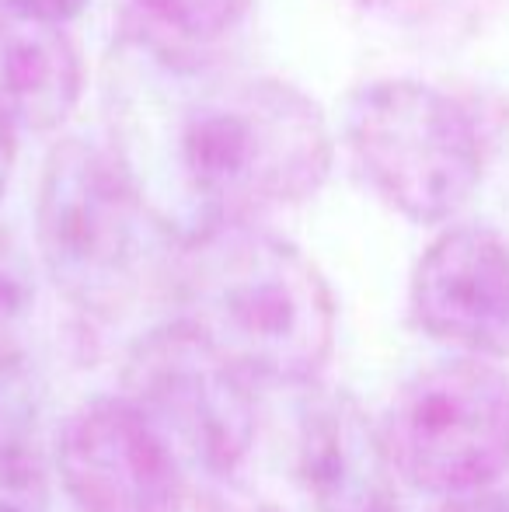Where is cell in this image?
Returning a JSON list of instances; mask_svg holds the SVG:
<instances>
[{"label":"cell","mask_w":509,"mask_h":512,"mask_svg":"<svg viewBox=\"0 0 509 512\" xmlns=\"http://www.w3.org/2000/svg\"><path fill=\"white\" fill-rule=\"evenodd\" d=\"M84 60L67 21L0 0V108L25 133H53L77 112Z\"/></svg>","instance_id":"obj_10"},{"label":"cell","mask_w":509,"mask_h":512,"mask_svg":"<svg viewBox=\"0 0 509 512\" xmlns=\"http://www.w3.org/2000/svg\"><path fill=\"white\" fill-rule=\"evenodd\" d=\"M56 478L77 512H185V474L161 432L119 394H95L63 418Z\"/></svg>","instance_id":"obj_7"},{"label":"cell","mask_w":509,"mask_h":512,"mask_svg":"<svg viewBox=\"0 0 509 512\" xmlns=\"http://www.w3.org/2000/svg\"><path fill=\"white\" fill-rule=\"evenodd\" d=\"M412 321L461 356H509V244L492 227H450L422 251Z\"/></svg>","instance_id":"obj_8"},{"label":"cell","mask_w":509,"mask_h":512,"mask_svg":"<svg viewBox=\"0 0 509 512\" xmlns=\"http://www.w3.org/2000/svg\"><path fill=\"white\" fill-rule=\"evenodd\" d=\"M39 297V272L21 241L0 227V345H14V335L28 324Z\"/></svg>","instance_id":"obj_13"},{"label":"cell","mask_w":509,"mask_h":512,"mask_svg":"<svg viewBox=\"0 0 509 512\" xmlns=\"http://www.w3.org/2000/svg\"><path fill=\"white\" fill-rule=\"evenodd\" d=\"M18 133L21 129L11 122V115L0 108V199H4L7 185H11L14 164H18Z\"/></svg>","instance_id":"obj_16"},{"label":"cell","mask_w":509,"mask_h":512,"mask_svg":"<svg viewBox=\"0 0 509 512\" xmlns=\"http://www.w3.org/2000/svg\"><path fill=\"white\" fill-rule=\"evenodd\" d=\"M443 512H509V492H499L496 485L482 488V492L454 495Z\"/></svg>","instance_id":"obj_15"},{"label":"cell","mask_w":509,"mask_h":512,"mask_svg":"<svg viewBox=\"0 0 509 512\" xmlns=\"http://www.w3.org/2000/svg\"><path fill=\"white\" fill-rule=\"evenodd\" d=\"M349 154L394 213L436 227L475 199L485 175V136L454 95L412 77H384L346 105Z\"/></svg>","instance_id":"obj_4"},{"label":"cell","mask_w":509,"mask_h":512,"mask_svg":"<svg viewBox=\"0 0 509 512\" xmlns=\"http://www.w3.org/2000/svg\"><path fill=\"white\" fill-rule=\"evenodd\" d=\"M102 95L109 150L175 241L307 203L332 171V129L307 91L210 60L150 21L112 42Z\"/></svg>","instance_id":"obj_1"},{"label":"cell","mask_w":509,"mask_h":512,"mask_svg":"<svg viewBox=\"0 0 509 512\" xmlns=\"http://www.w3.org/2000/svg\"><path fill=\"white\" fill-rule=\"evenodd\" d=\"M381 436L394 474L415 492H482L509 474V377L492 359L454 356L408 377Z\"/></svg>","instance_id":"obj_5"},{"label":"cell","mask_w":509,"mask_h":512,"mask_svg":"<svg viewBox=\"0 0 509 512\" xmlns=\"http://www.w3.org/2000/svg\"><path fill=\"white\" fill-rule=\"evenodd\" d=\"M196 512H279V509L262 499H252V495H245V492H227V488H220V492L206 495Z\"/></svg>","instance_id":"obj_14"},{"label":"cell","mask_w":509,"mask_h":512,"mask_svg":"<svg viewBox=\"0 0 509 512\" xmlns=\"http://www.w3.org/2000/svg\"><path fill=\"white\" fill-rule=\"evenodd\" d=\"M297 467L314 512H398L381 422L346 391H318L297 422Z\"/></svg>","instance_id":"obj_9"},{"label":"cell","mask_w":509,"mask_h":512,"mask_svg":"<svg viewBox=\"0 0 509 512\" xmlns=\"http://www.w3.org/2000/svg\"><path fill=\"white\" fill-rule=\"evenodd\" d=\"M42 387L18 345H0V485L18 495L42 488Z\"/></svg>","instance_id":"obj_11"},{"label":"cell","mask_w":509,"mask_h":512,"mask_svg":"<svg viewBox=\"0 0 509 512\" xmlns=\"http://www.w3.org/2000/svg\"><path fill=\"white\" fill-rule=\"evenodd\" d=\"M18 7H28L35 14H46V18H56V21H74L77 14H84V7L91 0H11Z\"/></svg>","instance_id":"obj_17"},{"label":"cell","mask_w":509,"mask_h":512,"mask_svg":"<svg viewBox=\"0 0 509 512\" xmlns=\"http://www.w3.org/2000/svg\"><path fill=\"white\" fill-rule=\"evenodd\" d=\"M175 283L196 324L248 380L307 387L335 352L339 310L321 269L286 237L227 220L175 244Z\"/></svg>","instance_id":"obj_2"},{"label":"cell","mask_w":509,"mask_h":512,"mask_svg":"<svg viewBox=\"0 0 509 512\" xmlns=\"http://www.w3.org/2000/svg\"><path fill=\"white\" fill-rule=\"evenodd\" d=\"M0 512H28V509L18 506V502H0Z\"/></svg>","instance_id":"obj_18"},{"label":"cell","mask_w":509,"mask_h":512,"mask_svg":"<svg viewBox=\"0 0 509 512\" xmlns=\"http://www.w3.org/2000/svg\"><path fill=\"white\" fill-rule=\"evenodd\" d=\"M150 25L192 46L217 42L245 25L255 0H136Z\"/></svg>","instance_id":"obj_12"},{"label":"cell","mask_w":509,"mask_h":512,"mask_svg":"<svg viewBox=\"0 0 509 512\" xmlns=\"http://www.w3.org/2000/svg\"><path fill=\"white\" fill-rule=\"evenodd\" d=\"M161 241L175 234L109 143L70 136L49 150L35 196V248L63 300L88 314L123 307Z\"/></svg>","instance_id":"obj_3"},{"label":"cell","mask_w":509,"mask_h":512,"mask_svg":"<svg viewBox=\"0 0 509 512\" xmlns=\"http://www.w3.org/2000/svg\"><path fill=\"white\" fill-rule=\"evenodd\" d=\"M123 394L178 460L227 481L255 443L248 377L185 317L157 324L126 352Z\"/></svg>","instance_id":"obj_6"}]
</instances>
